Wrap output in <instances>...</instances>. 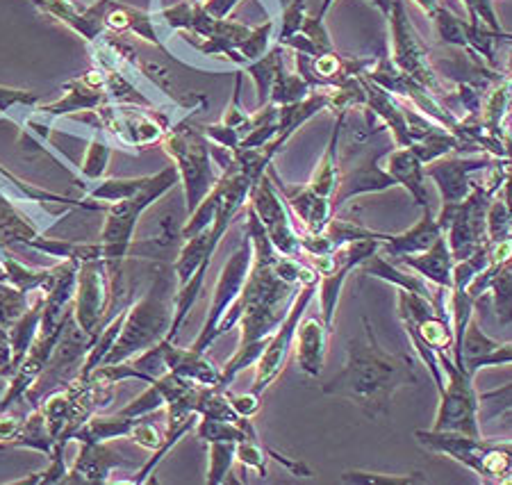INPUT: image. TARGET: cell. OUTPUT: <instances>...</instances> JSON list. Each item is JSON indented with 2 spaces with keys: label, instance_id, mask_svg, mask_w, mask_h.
I'll return each instance as SVG.
<instances>
[{
  "label": "cell",
  "instance_id": "1",
  "mask_svg": "<svg viewBox=\"0 0 512 485\" xmlns=\"http://www.w3.org/2000/svg\"><path fill=\"white\" fill-rule=\"evenodd\" d=\"M276 260L278 256L271 260L253 256V267L242 294L219 322L217 340L239 326V347L228 363L221 367V388L224 390L233 385L244 369L258 363L269 337L283 324L296 294L301 290V285L287 283L278 274L274 267Z\"/></svg>",
  "mask_w": 512,
  "mask_h": 485
},
{
  "label": "cell",
  "instance_id": "2",
  "mask_svg": "<svg viewBox=\"0 0 512 485\" xmlns=\"http://www.w3.org/2000/svg\"><path fill=\"white\" fill-rule=\"evenodd\" d=\"M365 337L351 340L346 363L328 383L321 385L326 397H340L358 406L369 419L390 415L392 399L406 385H417V367L408 353H387L374 326L362 317Z\"/></svg>",
  "mask_w": 512,
  "mask_h": 485
},
{
  "label": "cell",
  "instance_id": "3",
  "mask_svg": "<svg viewBox=\"0 0 512 485\" xmlns=\"http://www.w3.org/2000/svg\"><path fill=\"white\" fill-rule=\"evenodd\" d=\"M180 183L178 169L169 164L158 174H151L146 185L132 196V199L105 205V224L101 230V246H103V262L110 276V292H112V308L117 306L123 297V267L130 256L132 244H135V230L139 226L144 212L151 208L155 201H160L164 194H169L173 187Z\"/></svg>",
  "mask_w": 512,
  "mask_h": 485
},
{
  "label": "cell",
  "instance_id": "4",
  "mask_svg": "<svg viewBox=\"0 0 512 485\" xmlns=\"http://www.w3.org/2000/svg\"><path fill=\"white\" fill-rule=\"evenodd\" d=\"M176 292V271H173V267L160 269L151 287L128 306L119 340L107 353L103 365L126 363V360L139 356L142 351L167 340L173 324V312H176Z\"/></svg>",
  "mask_w": 512,
  "mask_h": 485
},
{
  "label": "cell",
  "instance_id": "5",
  "mask_svg": "<svg viewBox=\"0 0 512 485\" xmlns=\"http://www.w3.org/2000/svg\"><path fill=\"white\" fill-rule=\"evenodd\" d=\"M160 144L178 169L180 185L185 189L187 215H192L221 178V169L212 158V142L205 137L203 128L194 126L187 117L173 123Z\"/></svg>",
  "mask_w": 512,
  "mask_h": 485
},
{
  "label": "cell",
  "instance_id": "6",
  "mask_svg": "<svg viewBox=\"0 0 512 485\" xmlns=\"http://www.w3.org/2000/svg\"><path fill=\"white\" fill-rule=\"evenodd\" d=\"M396 299H399V317L410 337V344L415 347L421 363L428 367V374L433 376L435 388L440 392L444 388L440 353L453 356V347H456L451 315L437 310L433 299L401 290V287H396Z\"/></svg>",
  "mask_w": 512,
  "mask_h": 485
},
{
  "label": "cell",
  "instance_id": "7",
  "mask_svg": "<svg viewBox=\"0 0 512 485\" xmlns=\"http://www.w3.org/2000/svg\"><path fill=\"white\" fill-rule=\"evenodd\" d=\"M442 372L447 376L440 394V408L435 415V431H460L467 435H481V419H478V392L474 388V376L467 367L453 363L451 353H440Z\"/></svg>",
  "mask_w": 512,
  "mask_h": 485
},
{
  "label": "cell",
  "instance_id": "8",
  "mask_svg": "<svg viewBox=\"0 0 512 485\" xmlns=\"http://www.w3.org/2000/svg\"><path fill=\"white\" fill-rule=\"evenodd\" d=\"M381 242L383 240L351 242V244L340 246V249H335L333 253H328V256L310 258V265L315 267L319 274L317 292H319L321 319H324V324L330 328V333H333L335 312H337V306H340L342 287L346 283V278H349L351 271L358 269L369 256H374Z\"/></svg>",
  "mask_w": 512,
  "mask_h": 485
},
{
  "label": "cell",
  "instance_id": "9",
  "mask_svg": "<svg viewBox=\"0 0 512 485\" xmlns=\"http://www.w3.org/2000/svg\"><path fill=\"white\" fill-rule=\"evenodd\" d=\"M392 30V64L399 71L406 73L412 80H417L419 85H424L428 92L435 96L444 94L440 76L431 67V57H428V48L424 39L419 37V32L412 26L406 12L403 0H394L392 12L387 16Z\"/></svg>",
  "mask_w": 512,
  "mask_h": 485
},
{
  "label": "cell",
  "instance_id": "10",
  "mask_svg": "<svg viewBox=\"0 0 512 485\" xmlns=\"http://www.w3.org/2000/svg\"><path fill=\"white\" fill-rule=\"evenodd\" d=\"M251 267H253V246H251L249 237L244 235V240H242V244H239V249L228 258V262L224 265V269H221V274L217 278V285H214L208 315H205L201 333H198V337L192 344L194 351L208 353L212 344L217 342L219 322L224 319L228 308L239 299V294H242Z\"/></svg>",
  "mask_w": 512,
  "mask_h": 485
},
{
  "label": "cell",
  "instance_id": "11",
  "mask_svg": "<svg viewBox=\"0 0 512 485\" xmlns=\"http://www.w3.org/2000/svg\"><path fill=\"white\" fill-rule=\"evenodd\" d=\"M317 287L319 283L303 285L299 294H296V299L292 303V308H289L287 317L283 319V324H280L276 328V333L269 337L267 347H264L260 360L255 363V378H253L251 392L260 394L262 397V394L278 381V376L283 374V369L289 360V353L294 349L296 328H299L301 319L305 317V310H308L312 299H315Z\"/></svg>",
  "mask_w": 512,
  "mask_h": 485
},
{
  "label": "cell",
  "instance_id": "12",
  "mask_svg": "<svg viewBox=\"0 0 512 485\" xmlns=\"http://www.w3.org/2000/svg\"><path fill=\"white\" fill-rule=\"evenodd\" d=\"M249 205L255 210V215L262 221L264 230H267L271 244L287 258H301V233L296 230V221L292 217V210L285 203L283 194L278 192L269 174H264L258 183L253 185L249 194Z\"/></svg>",
  "mask_w": 512,
  "mask_h": 485
},
{
  "label": "cell",
  "instance_id": "13",
  "mask_svg": "<svg viewBox=\"0 0 512 485\" xmlns=\"http://www.w3.org/2000/svg\"><path fill=\"white\" fill-rule=\"evenodd\" d=\"M73 319L82 331L98 335L107 322V310L112 308L110 276L103 260H85L78 267L76 297H73Z\"/></svg>",
  "mask_w": 512,
  "mask_h": 485
},
{
  "label": "cell",
  "instance_id": "14",
  "mask_svg": "<svg viewBox=\"0 0 512 485\" xmlns=\"http://www.w3.org/2000/svg\"><path fill=\"white\" fill-rule=\"evenodd\" d=\"M387 151L371 153L362 151L355 153L351 162L340 164V187L333 196V208L335 212L342 208L346 201H351L353 196L369 194V192H385V189L396 187V180L387 174L385 169L378 167V160L383 158Z\"/></svg>",
  "mask_w": 512,
  "mask_h": 485
},
{
  "label": "cell",
  "instance_id": "15",
  "mask_svg": "<svg viewBox=\"0 0 512 485\" xmlns=\"http://www.w3.org/2000/svg\"><path fill=\"white\" fill-rule=\"evenodd\" d=\"M30 3L39 7L41 12L51 14L62 26L76 32L80 39H85L87 44H94L96 39L107 35L105 16L114 0H96L89 7H80L73 0H30Z\"/></svg>",
  "mask_w": 512,
  "mask_h": 485
},
{
  "label": "cell",
  "instance_id": "16",
  "mask_svg": "<svg viewBox=\"0 0 512 485\" xmlns=\"http://www.w3.org/2000/svg\"><path fill=\"white\" fill-rule=\"evenodd\" d=\"M130 465V460L107 447V442H80V451L69 467L64 483H110V474L114 470Z\"/></svg>",
  "mask_w": 512,
  "mask_h": 485
},
{
  "label": "cell",
  "instance_id": "17",
  "mask_svg": "<svg viewBox=\"0 0 512 485\" xmlns=\"http://www.w3.org/2000/svg\"><path fill=\"white\" fill-rule=\"evenodd\" d=\"M494 158H458V160H435V164L424 169L426 176H431L440 187L444 203H460L472 192V180L469 176L474 171H483L490 167Z\"/></svg>",
  "mask_w": 512,
  "mask_h": 485
},
{
  "label": "cell",
  "instance_id": "18",
  "mask_svg": "<svg viewBox=\"0 0 512 485\" xmlns=\"http://www.w3.org/2000/svg\"><path fill=\"white\" fill-rule=\"evenodd\" d=\"M328 337H330V328L324 324L321 315L301 319L294 337V351H296V365H299V369L305 376L319 378V374L324 372Z\"/></svg>",
  "mask_w": 512,
  "mask_h": 485
},
{
  "label": "cell",
  "instance_id": "19",
  "mask_svg": "<svg viewBox=\"0 0 512 485\" xmlns=\"http://www.w3.org/2000/svg\"><path fill=\"white\" fill-rule=\"evenodd\" d=\"M46 226L39 224L35 215H28L7 189L0 185V249L7 251L10 246H28L39 235H44Z\"/></svg>",
  "mask_w": 512,
  "mask_h": 485
},
{
  "label": "cell",
  "instance_id": "20",
  "mask_svg": "<svg viewBox=\"0 0 512 485\" xmlns=\"http://www.w3.org/2000/svg\"><path fill=\"white\" fill-rule=\"evenodd\" d=\"M421 210H424V215H421V219L415 226L401 235H387V240L381 242L378 251L385 253V256H390V260H399L406 256H419V253L431 249V246L440 240L444 233H442L440 221H437V217H433L431 205Z\"/></svg>",
  "mask_w": 512,
  "mask_h": 485
},
{
  "label": "cell",
  "instance_id": "21",
  "mask_svg": "<svg viewBox=\"0 0 512 485\" xmlns=\"http://www.w3.org/2000/svg\"><path fill=\"white\" fill-rule=\"evenodd\" d=\"M392 262H396L399 267L412 269L417 276L424 278V281H428L433 287H447V290H451L456 258H453L449 242L444 235L431 246V249L419 253V256H406Z\"/></svg>",
  "mask_w": 512,
  "mask_h": 485
},
{
  "label": "cell",
  "instance_id": "22",
  "mask_svg": "<svg viewBox=\"0 0 512 485\" xmlns=\"http://www.w3.org/2000/svg\"><path fill=\"white\" fill-rule=\"evenodd\" d=\"M164 365L167 372H173L183 378H189L198 385H219L221 388V369L205 358V353H198L192 347H178L176 342L162 340Z\"/></svg>",
  "mask_w": 512,
  "mask_h": 485
},
{
  "label": "cell",
  "instance_id": "23",
  "mask_svg": "<svg viewBox=\"0 0 512 485\" xmlns=\"http://www.w3.org/2000/svg\"><path fill=\"white\" fill-rule=\"evenodd\" d=\"M105 30L110 35H126V32H132L139 39L148 41V44L162 48V51L169 53L167 44H164L160 32H158V23H155L153 12H142L137 7L123 5V3H114L110 5L105 16Z\"/></svg>",
  "mask_w": 512,
  "mask_h": 485
},
{
  "label": "cell",
  "instance_id": "24",
  "mask_svg": "<svg viewBox=\"0 0 512 485\" xmlns=\"http://www.w3.org/2000/svg\"><path fill=\"white\" fill-rule=\"evenodd\" d=\"M387 174H390L396 185H403L410 192L412 199L421 208H428V192H426V171L424 162H421L410 146H399L390 155H387Z\"/></svg>",
  "mask_w": 512,
  "mask_h": 485
},
{
  "label": "cell",
  "instance_id": "25",
  "mask_svg": "<svg viewBox=\"0 0 512 485\" xmlns=\"http://www.w3.org/2000/svg\"><path fill=\"white\" fill-rule=\"evenodd\" d=\"M346 114H349V112H337L333 135H330V142L326 146V151H324V155H321L315 174H312L310 183H308L310 192H315L317 196H324V199H330V201H333L337 187H340V174H342L340 137H342Z\"/></svg>",
  "mask_w": 512,
  "mask_h": 485
},
{
  "label": "cell",
  "instance_id": "26",
  "mask_svg": "<svg viewBox=\"0 0 512 485\" xmlns=\"http://www.w3.org/2000/svg\"><path fill=\"white\" fill-rule=\"evenodd\" d=\"M358 271L365 276L378 278V281L390 283L394 287H401V290L421 294V297H428V299L435 297V287H431V283L424 281V278L417 274H406V271H401L399 265L392 260H387L381 251H376L374 256H369L365 262H362Z\"/></svg>",
  "mask_w": 512,
  "mask_h": 485
},
{
  "label": "cell",
  "instance_id": "27",
  "mask_svg": "<svg viewBox=\"0 0 512 485\" xmlns=\"http://www.w3.org/2000/svg\"><path fill=\"white\" fill-rule=\"evenodd\" d=\"M112 153H114V139L107 135L101 126H98L92 139H89L87 153L78 167V185L87 189L89 185H94L101 178H105L107 167H110V160H112Z\"/></svg>",
  "mask_w": 512,
  "mask_h": 485
},
{
  "label": "cell",
  "instance_id": "28",
  "mask_svg": "<svg viewBox=\"0 0 512 485\" xmlns=\"http://www.w3.org/2000/svg\"><path fill=\"white\" fill-rule=\"evenodd\" d=\"M135 424L132 417H123V415H101L96 413L87 419L85 424L80 426L73 435V442H112L119 438H128V433Z\"/></svg>",
  "mask_w": 512,
  "mask_h": 485
},
{
  "label": "cell",
  "instance_id": "29",
  "mask_svg": "<svg viewBox=\"0 0 512 485\" xmlns=\"http://www.w3.org/2000/svg\"><path fill=\"white\" fill-rule=\"evenodd\" d=\"M0 265H3V269H5V281L14 285L16 290L28 292V294L46 290L48 283H51L55 276V265L53 267L23 265L21 260H16L7 251L0 256Z\"/></svg>",
  "mask_w": 512,
  "mask_h": 485
},
{
  "label": "cell",
  "instance_id": "30",
  "mask_svg": "<svg viewBox=\"0 0 512 485\" xmlns=\"http://www.w3.org/2000/svg\"><path fill=\"white\" fill-rule=\"evenodd\" d=\"M285 53H287L285 46L274 44L269 48L267 55L244 67V73H249L255 82V92H258V108L269 103L271 87H274L278 71L285 67Z\"/></svg>",
  "mask_w": 512,
  "mask_h": 485
},
{
  "label": "cell",
  "instance_id": "31",
  "mask_svg": "<svg viewBox=\"0 0 512 485\" xmlns=\"http://www.w3.org/2000/svg\"><path fill=\"white\" fill-rule=\"evenodd\" d=\"M10 447H19V449H32L39 451V454L51 456V451L55 447V438L51 429H48V422L41 410L35 406V410L28 417H23V424L19 433Z\"/></svg>",
  "mask_w": 512,
  "mask_h": 485
},
{
  "label": "cell",
  "instance_id": "32",
  "mask_svg": "<svg viewBox=\"0 0 512 485\" xmlns=\"http://www.w3.org/2000/svg\"><path fill=\"white\" fill-rule=\"evenodd\" d=\"M196 435L210 445V442H242L258 438V431H255L251 417H244L242 422H221V419L201 417L196 424Z\"/></svg>",
  "mask_w": 512,
  "mask_h": 485
},
{
  "label": "cell",
  "instance_id": "33",
  "mask_svg": "<svg viewBox=\"0 0 512 485\" xmlns=\"http://www.w3.org/2000/svg\"><path fill=\"white\" fill-rule=\"evenodd\" d=\"M148 176L142 178H101L85 189L87 201H101L103 205L132 199L146 185Z\"/></svg>",
  "mask_w": 512,
  "mask_h": 485
},
{
  "label": "cell",
  "instance_id": "34",
  "mask_svg": "<svg viewBox=\"0 0 512 485\" xmlns=\"http://www.w3.org/2000/svg\"><path fill=\"white\" fill-rule=\"evenodd\" d=\"M312 92H315V89L308 85V80H305L299 71H287V67H283L278 71L274 87H271L269 103L283 108V105L303 101V98H308Z\"/></svg>",
  "mask_w": 512,
  "mask_h": 485
},
{
  "label": "cell",
  "instance_id": "35",
  "mask_svg": "<svg viewBox=\"0 0 512 485\" xmlns=\"http://www.w3.org/2000/svg\"><path fill=\"white\" fill-rule=\"evenodd\" d=\"M235 463H237V442H210L208 476H205V483L208 485L226 483Z\"/></svg>",
  "mask_w": 512,
  "mask_h": 485
},
{
  "label": "cell",
  "instance_id": "36",
  "mask_svg": "<svg viewBox=\"0 0 512 485\" xmlns=\"http://www.w3.org/2000/svg\"><path fill=\"white\" fill-rule=\"evenodd\" d=\"M66 447L69 442H55V447L48 456V467L41 472H35L30 476H23V479H14L10 483L14 485H55V483H64L66 474H69V465H66Z\"/></svg>",
  "mask_w": 512,
  "mask_h": 485
},
{
  "label": "cell",
  "instance_id": "37",
  "mask_svg": "<svg viewBox=\"0 0 512 485\" xmlns=\"http://www.w3.org/2000/svg\"><path fill=\"white\" fill-rule=\"evenodd\" d=\"M494 267L490 292L494 301V310H497L499 324L508 326L512 324V267Z\"/></svg>",
  "mask_w": 512,
  "mask_h": 485
},
{
  "label": "cell",
  "instance_id": "38",
  "mask_svg": "<svg viewBox=\"0 0 512 485\" xmlns=\"http://www.w3.org/2000/svg\"><path fill=\"white\" fill-rule=\"evenodd\" d=\"M32 301H35V292H21L14 285L0 281V328L10 331V326L32 306Z\"/></svg>",
  "mask_w": 512,
  "mask_h": 485
},
{
  "label": "cell",
  "instance_id": "39",
  "mask_svg": "<svg viewBox=\"0 0 512 485\" xmlns=\"http://www.w3.org/2000/svg\"><path fill=\"white\" fill-rule=\"evenodd\" d=\"M433 23L437 30V37H440L444 44L449 46H458V48H469L467 44V30H469V21H462L460 16L453 14L447 7H437L433 12Z\"/></svg>",
  "mask_w": 512,
  "mask_h": 485
},
{
  "label": "cell",
  "instance_id": "40",
  "mask_svg": "<svg viewBox=\"0 0 512 485\" xmlns=\"http://www.w3.org/2000/svg\"><path fill=\"white\" fill-rule=\"evenodd\" d=\"M39 105V96L30 89H14L0 85V117H7L21 126L19 112L32 114Z\"/></svg>",
  "mask_w": 512,
  "mask_h": 485
},
{
  "label": "cell",
  "instance_id": "41",
  "mask_svg": "<svg viewBox=\"0 0 512 485\" xmlns=\"http://www.w3.org/2000/svg\"><path fill=\"white\" fill-rule=\"evenodd\" d=\"M274 41H276V19H269L264 21L262 26L251 28V35L239 44L237 53L244 57L246 64H251L267 55L269 48L274 46Z\"/></svg>",
  "mask_w": 512,
  "mask_h": 485
},
{
  "label": "cell",
  "instance_id": "42",
  "mask_svg": "<svg viewBox=\"0 0 512 485\" xmlns=\"http://www.w3.org/2000/svg\"><path fill=\"white\" fill-rule=\"evenodd\" d=\"M342 483L353 485H421L428 483L426 474L410 472V474H378V472H362L349 470L340 476Z\"/></svg>",
  "mask_w": 512,
  "mask_h": 485
},
{
  "label": "cell",
  "instance_id": "43",
  "mask_svg": "<svg viewBox=\"0 0 512 485\" xmlns=\"http://www.w3.org/2000/svg\"><path fill=\"white\" fill-rule=\"evenodd\" d=\"M512 408V381L501 385V388L478 392V419L483 422H492L499 415Z\"/></svg>",
  "mask_w": 512,
  "mask_h": 485
},
{
  "label": "cell",
  "instance_id": "44",
  "mask_svg": "<svg viewBox=\"0 0 512 485\" xmlns=\"http://www.w3.org/2000/svg\"><path fill=\"white\" fill-rule=\"evenodd\" d=\"M499 347V342H494L492 337H487L483 333L481 324L472 319L467 326L465 335H462V344H460V351H462V358H465V367L472 363V360H478L487 356V353H492L494 349Z\"/></svg>",
  "mask_w": 512,
  "mask_h": 485
},
{
  "label": "cell",
  "instance_id": "45",
  "mask_svg": "<svg viewBox=\"0 0 512 485\" xmlns=\"http://www.w3.org/2000/svg\"><path fill=\"white\" fill-rule=\"evenodd\" d=\"M162 408H167V401H164L162 392L158 390V385L155 383H148L146 390L139 394V397H135L126 408L119 410V415L137 419V417H148V415L158 413V410H162Z\"/></svg>",
  "mask_w": 512,
  "mask_h": 485
},
{
  "label": "cell",
  "instance_id": "46",
  "mask_svg": "<svg viewBox=\"0 0 512 485\" xmlns=\"http://www.w3.org/2000/svg\"><path fill=\"white\" fill-rule=\"evenodd\" d=\"M267 460H269L267 447L262 445L260 438H249V440L237 442V463L249 467V470H255L262 479H267L269 474Z\"/></svg>",
  "mask_w": 512,
  "mask_h": 485
},
{
  "label": "cell",
  "instance_id": "47",
  "mask_svg": "<svg viewBox=\"0 0 512 485\" xmlns=\"http://www.w3.org/2000/svg\"><path fill=\"white\" fill-rule=\"evenodd\" d=\"M305 16H308L305 14V0H292L283 10V16H280V30L276 32L274 44L283 46L289 37L299 35Z\"/></svg>",
  "mask_w": 512,
  "mask_h": 485
},
{
  "label": "cell",
  "instance_id": "48",
  "mask_svg": "<svg viewBox=\"0 0 512 485\" xmlns=\"http://www.w3.org/2000/svg\"><path fill=\"white\" fill-rule=\"evenodd\" d=\"M148 417H151V415H148ZM148 417H137L135 419V424H132V429L128 433V440L135 442V445L142 447V449L158 451L162 447L164 431H160L158 426H155Z\"/></svg>",
  "mask_w": 512,
  "mask_h": 485
},
{
  "label": "cell",
  "instance_id": "49",
  "mask_svg": "<svg viewBox=\"0 0 512 485\" xmlns=\"http://www.w3.org/2000/svg\"><path fill=\"white\" fill-rule=\"evenodd\" d=\"M301 32L312 41V46L317 48L319 55H326V53H333V51H335L333 39H330V35H328L326 23H324V16H321V14L305 16Z\"/></svg>",
  "mask_w": 512,
  "mask_h": 485
},
{
  "label": "cell",
  "instance_id": "50",
  "mask_svg": "<svg viewBox=\"0 0 512 485\" xmlns=\"http://www.w3.org/2000/svg\"><path fill=\"white\" fill-rule=\"evenodd\" d=\"M462 5H465L467 10L469 23H474V26H487L501 32V23L497 19V12H494L492 7V0H462Z\"/></svg>",
  "mask_w": 512,
  "mask_h": 485
},
{
  "label": "cell",
  "instance_id": "51",
  "mask_svg": "<svg viewBox=\"0 0 512 485\" xmlns=\"http://www.w3.org/2000/svg\"><path fill=\"white\" fill-rule=\"evenodd\" d=\"M499 365H512V342H499V347L494 349L492 353H487V356L472 360V363L467 365V372L469 374H476L478 369L483 367H499Z\"/></svg>",
  "mask_w": 512,
  "mask_h": 485
},
{
  "label": "cell",
  "instance_id": "52",
  "mask_svg": "<svg viewBox=\"0 0 512 485\" xmlns=\"http://www.w3.org/2000/svg\"><path fill=\"white\" fill-rule=\"evenodd\" d=\"M228 399L230 404H233V408L237 410L239 417H255L260 413V406H262V397L260 394L255 392H244V394H233L228 390Z\"/></svg>",
  "mask_w": 512,
  "mask_h": 485
},
{
  "label": "cell",
  "instance_id": "53",
  "mask_svg": "<svg viewBox=\"0 0 512 485\" xmlns=\"http://www.w3.org/2000/svg\"><path fill=\"white\" fill-rule=\"evenodd\" d=\"M23 424V417H14L7 410H0V445H12Z\"/></svg>",
  "mask_w": 512,
  "mask_h": 485
},
{
  "label": "cell",
  "instance_id": "54",
  "mask_svg": "<svg viewBox=\"0 0 512 485\" xmlns=\"http://www.w3.org/2000/svg\"><path fill=\"white\" fill-rule=\"evenodd\" d=\"M267 454H269V458H274V460H278L280 465L287 467L289 474H294V476H312V470H310V467L305 465V463H301V460H294V458H289V456L280 454V451L271 449V447H267Z\"/></svg>",
  "mask_w": 512,
  "mask_h": 485
},
{
  "label": "cell",
  "instance_id": "55",
  "mask_svg": "<svg viewBox=\"0 0 512 485\" xmlns=\"http://www.w3.org/2000/svg\"><path fill=\"white\" fill-rule=\"evenodd\" d=\"M242 3V0H205L203 10L208 12L212 19H228L230 12Z\"/></svg>",
  "mask_w": 512,
  "mask_h": 485
},
{
  "label": "cell",
  "instance_id": "56",
  "mask_svg": "<svg viewBox=\"0 0 512 485\" xmlns=\"http://www.w3.org/2000/svg\"><path fill=\"white\" fill-rule=\"evenodd\" d=\"M12 369V344H10V331L0 328V376L10 378Z\"/></svg>",
  "mask_w": 512,
  "mask_h": 485
},
{
  "label": "cell",
  "instance_id": "57",
  "mask_svg": "<svg viewBox=\"0 0 512 485\" xmlns=\"http://www.w3.org/2000/svg\"><path fill=\"white\" fill-rule=\"evenodd\" d=\"M371 5L378 7V12H381L385 19H387V16H390V12H392L394 0H371Z\"/></svg>",
  "mask_w": 512,
  "mask_h": 485
},
{
  "label": "cell",
  "instance_id": "58",
  "mask_svg": "<svg viewBox=\"0 0 512 485\" xmlns=\"http://www.w3.org/2000/svg\"><path fill=\"white\" fill-rule=\"evenodd\" d=\"M415 3L424 10L428 16H433V12L440 7V0H415Z\"/></svg>",
  "mask_w": 512,
  "mask_h": 485
},
{
  "label": "cell",
  "instance_id": "59",
  "mask_svg": "<svg viewBox=\"0 0 512 485\" xmlns=\"http://www.w3.org/2000/svg\"><path fill=\"white\" fill-rule=\"evenodd\" d=\"M497 419L501 422L503 429H512V408L506 410V413H503V415H499Z\"/></svg>",
  "mask_w": 512,
  "mask_h": 485
},
{
  "label": "cell",
  "instance_id": "60",
  "mask_svg": "<svg viewBox=\"0 0 512 485\" xmlns=\"http://www.w3.org/2000/svg\"><path fill=\"white\" fill-rule=\"evenodd\" d=\"M5 383H7V381H5V378H3V376H0V397H3V390H5Z\"/></svg>",
  "mask_w": 512,
  "mask_h": 485
},
{
  "label": "cell",
  "instance_id": "61",
  "mask_svg": "<svg viewBox=\"0 0 512 485\" xmlns=\"http://www.w3.org/2000/svg\"><path fill=\"white\" fill-rule=\"evenodd\" d=\"M510 237H512V219H510Z\"/></svg>",
  "mask_w": 512,
  "mask_h": 485
},
{
  "label": "cell",
  "instance_id": "62",
  "mask_svg": "<svg viewBox=\"0 0 512 485\" xmlns=\"http://www.w3.org/2000/svg\"><path fill=\"white\" fill-rule=\"evenodd\" d=\"M3 253H5V251H3V249H0V256H3Z\"/></svg>",
  "mask_w": 512,
  "mask_h": 485
}]
</instances>
